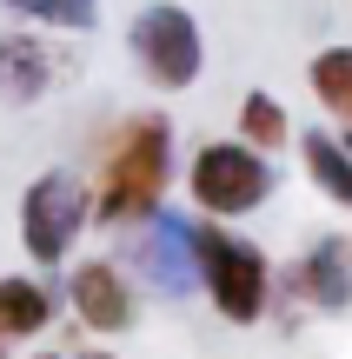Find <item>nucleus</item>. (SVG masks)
Segmentation results:
<instances>
[{
    "instance_id": "nucleus-12",
    "label": "nucleus",
    "mask_w": 352,
    "mask_h": 359,
    "mask_svg": "<svg viewBox=\"0 0 352 359\" xmlns=\"http://www.w3.org/2000/svg\"><path fill=\"white\" fill-rule=\"evenodd\" d=\"M306 80H313L319 107H326V114L346 127V140H339V147L352 154V47H326V53H313Z\"/></svg>"
},
{
    "instance_id": "nucleus-4",
    "label": "nucleus",
    "mask_w": 352,
    "mask_h": 359,
    "mask_svg": "<svg viewBox=\"0 0 352 359\" xmlns=\"http://www.w3.org/2000/svg\"><path fill=\"white\" fill-rule=\"evenodd\" d=\"M186 193H193L199 219H246L273 200V160H260L239 140H206L186 167Z\"/></svg>"
},
{
    "instance_id": "nucleus-3",
    "label": "nucleus",
    "mask_w": 352,
    "mask_h": 359,
    "mask_svg": "<svg viewBox=\"0 0 352 359\" xmlns=\"http://www.w3.org/2000/svg\"><path fill=\"white\" fill-rule=\"evenodd\" d=\"M93 226V193L80 173L66 167H47L34 180V187L20 193V246L34 266H60V259H73L80 233Z\"/></svg>"
},
{
    "instance_id": "nucleus-10",
    "label": "nucleus",
    "mask_w": 352,
    "mask_h": 359,
    "mask_svg": "<svg viewBox=\"0 0 352 359\" xmlns=\"http://www.w3.org/2000/svg\"><path fill=\"white\" fill-rule=\"evenodd\" d=\"M140 266L153 273L160 293H186V286H193V246H186V226L146 219V226H140Z\"/></svg>"
},
{
    "instance_id": "nucleus-6",
    "label": "nucleus",
    "mask_w": 352,
    "mask_h": 359,
    "mask_svg": "<svg viewBox=\"0 0 352 359\" xmlns=\"http://www.w3.org/2000/svg\"><path fill=\"white\" fill-rule=\"evenodd\" d=\"M66 313L87 326L93 339H120L140 320V293H133V273L120 259H80L66 273Z\"/></svg>"
},
{
    "instance_id": "nucleus-15",
    "label": "nucleus",
    "mask_w": 352,
    "mask_h": 359,
    "mask_svg": "<svg viewBox=\"0 0 352 359\" xmlns=\"http://www.w3.org/2000/svg\"><path fill=\"white\" fill-rule=\"evenodd\" d=\"M73 359H127V353H113V346H87V353H73Z\"/></svg>"
},
{
    "instance_id": "nucleus-2",
    "label": "nucleus",
    "mask_w": 352,
    "mask_h": 359,
    "mask_svg": "<svg viewBox=\"0 0 352 359\" xmlns=\"http://www.w3.org/2000/svg\"><path fill=\"white\" fill-rule=\"evenodd\" d=\"M186 246H193V286L213 299V313L226 326H260L273 306V259L220 219H193Z\"/></svg>"
},
{
    "instance_id": "nucleus-8",
    "label": "nucleus",
    "mask_w": 352,
    "mask_h": 359,
    "mask_svg": "<svg viewBox=\"0 0 352 359\" xmlns=\"http://www.w3.org/2000/svg\"><path fill=\"white\" fill-rule=\"evenodd\" d=\"M53 47H40L34 34H0V100L7 107H34L53 87Z\"/></svg>"
},
{
    "instance_id": "nucleus-1",
    "label": "nucleus",
    "mask_w": 352,
    "mask_h": 359,
    "mask_svg": "<svg viewBox=\"0 0 352 359\" xmlns=\"http://www.w3.org/2000/svg\"><path fill=\"white\" fill-rule=\"evenodd\" d=\"M173 187V120L167 114H127L100 147L93 167V226H146L160 219Z\"/></svg>"
},
{
    "instance_id": "nucleus-9",
    "label": "nucleus",
    "mask_w": 352,
    "mask_h": 359,
    "mask_svg": "<svg viewBox=\"0 0 352 359\" xmlns=\"http://www.w3.org/2000/svg\"><path fill=\"white\" fill-rule=\"evenodd\" d=\"M53 313H60V299H53L47 280H34V273H0V339H40L53 326Z\"/></svg>"
},
{
    "instance_id": "nucleus-5",
    "label": "nucleus",
    "mask_w": 352,
    "mask_h": 359,
    "mask_svg": "<svg viewBox=\"0 0 352 359\" xmlns=\"http://www.w3.org/2000/svg\"><path fill=\"white\" fill-rule=\"evenodd\" d=\"M127 53L146 74V87L160 93H186L206 67V40H199V20L180 7V0H153V7L133 13L127 27Z\"/></svg>"
},
{
    "instance_id": "nucleus-17",
    "label": "nucleus",
    "mask_w": 352,
    "mask_h": 359,
    "mask_svg": "<svg viewBox=\"0 0 352 359\" xmlns=\"http://www.w3.org/2000/svg\"><path fill=\"white\" fill-rule=\"evenodd\" d=\"M0 359H13V353H7V339H0Z\"/></svg>"
},
{
    "instance_id": "nucleus-16",
    "label": "nucleus",
    "mask_w": 352,
    "mask_h": 359,
    "mask_svg": "<svg viewBox=\"0 0 352 359\" xmlns=\"http://www.w3.org/2000/svg\"><path fill=\"white\" fill-rule=\"evenodd\" d=\"M34 359H66V353H34Z\"/></svg>"
},
{
    "instance_id": "nucleus-11",
    "label": "nucleus",
    "mask_w": 352,
    "mask_h": 359,
    "mask_svg": "<svg viewBox=\"0 0 352 359\" xmlns=\"http://www.w3.org/2000/svg\"><path fill=\"white\" fill-rule=\"evenodd\" d=\"M300 160H306V180H313L332 206H346V213H352V154L339 147V133H326V127L300 133Z\"/></svg>"
},
{
    "instance_id": "nucleus-14",
    "label": "nucleus",
    "mask_w": 352,
    "mask_h": 359,
    "mask_svg": "<svg viewBox=\"0 0 352 359\" xmlns=\"http://www.w3.org/2000/svg\"><path fill=\"white\" fill-rule=\"evenodd\" d=\"M34 27H60V34H93L100 27V0H0Z\"/></svg>"
},
{
    "instance_id": "nucleus-7",
    "label": "nucleus",
    "mask_w": 352,
    "mask_h": 359,
    "mask_svg": "<svg viewBox=\"0 0 352 359\" xmlns=\"http://www.w3.org/2000/svg\"><path fill=\"white\" fill-rule=\"evenodd\" d=\"M293 299H306L319 313H346L352 306V240L326 233V240L306 246V259L293 266Z\"/></svg>"
},
{
    "instance_id": "nucleus-13",
    "label": "nucleus",
    "mask_w": 352,
    "mask_h": 359,
    "mask_svg": "<svg viewBox=\"0 0 352 359\" xmlns=\"http://www.w3.org/2000/svg\"><path fill=\"white\" fill-rule=\"evenodd\" d=\"M293 140V120H286V107L273 100V93H246L239 100V147H253V154H279V147Z\"/></svg>"
}]
</instances>
